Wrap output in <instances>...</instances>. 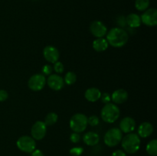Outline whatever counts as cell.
<instances>
[{"instance_id":"15","label":"cell","mask_w":157,"mask_h":156,"mask_svg":"<svg viewBox=\"0 0 157 156\" xmlns=\"http://www.w3.org/2000/svg\"><path fill=\"white\" fill-rule=\"evenodd\" d=\"M153 132V125L149 122H144L139 125L138 136L140 138H147Z\"/></svg>"},{"instance_id":"16","label":"cell","mask_w":157,"mask_h":156,"mask_svg":"<svg viewBox=\"0 0 157 156\" xmlns=\"http://www.w3.org/2000/svg\"><path fill=\"white\" fill-rule=\"evenodd\" d=\"M101 96V90L96 87H90L88 88L84 93V97L87 101L91 102H94L100 99Z\"/></svg>"},{"instance_id":"30","label":"cell","mask_w":157,"mask_h":156,"mask_svg":"<svg viewBox=\"0 0 157 156\" xmlns=\"http://www.w3.org/2000/svg\"><path fill=\"white\" fill-rule=\"evenodd\" d=\"M9 97V93L6 90H0V102H4Z\"/></svg>"},{"instance_id":"22","label":"cell","mask_w":157,"mask_h":156,"mask_svg":"<svg viewBox=\"0 0 157 156\" xmlns=\"http://www.w3.org/2000/svg\"><path fill=\"white\" fill-rule=\"evenodd\" d=\"M150 6V0H136L135 1V8L138 11L144 12Z\"/></svg>"},{"instance_id":"26","label":"cell","mask_w":157,"mask_h":156,"mask_svg":"<svg viewBox=\"0 0 157 156\" xmlns=\"http://www.w3.org/2000/svg\"><path fill=\"white\" fill-rule=\"evenodd\" d=\"M84 152V148L81 147H75L70 150V154L73 156H80Z\"/></svg>"},{"instance_id":"11","label":"cell","mask_w":157,"mask_h":156,"mask_svg":"<svg viewBox=\"0 0 157 156\" xmlns=\"http://www.w3.org/2000/svg\"><path fill=\"white\" fill-rule=\"evenodd\" d=\"M46 83L52 90H55V91L61 90L64 86V78L61 77L58 73L49 75L48 79L46 80Z\"/></svg>"},{"instance_id":"18","label":"cell","mask_w":157,"mask_h":156,"mask_svg":"<svg viewBox=\"0 0 157 156\" xmlns=\"http://www.w3.org/2000/svg\"><path fill=\"white\" fill-rule=\"evenodd\" d=\"M126 23L131 28H136L141 25L140 16L136 13H130L126 18Z\"/></svg>"},{"instance_id":"32","label":"cell","mask_w":157,"mask_h":156,"mask_svg":"<svg viewBox=\"0 0 157 156\" xmlns=\"http://www.w3.org/2000/svg\"><path fill=\"white\" fill-rule=\"evenodd\" d=\"M31 154H32L31 156H44L42 151H41V150L39 149H35Z\"/></svg>"},{"instance_id":"29","label":"cell","mask_w":157,"mask_h":156,"mask_svg":"<svg viewBox=\"0 0 157 156\" xmlns=\"http://www.w3.org/2000/svg\"><path fill=\"white\" fill-rule=\"evenodd\" d=\"M70 140L73 143H78L81 140V136L78 132H73L70 136Z\"/></svg>"},{"instance_id":"8","label":"cell","mask_w":157,"mask_h":156,"mask_svg":"<svg viewBox=\"0 0 157 156\" xmlns=\"http://www.w3.org/2000/svg\"><path fill=\"white\" fill-rule=\"evenodd\" d=\"M47 133V125L43 121H37L31 128V135L35 140H41L44 139Z\"/></svg>"},{"instance_id":"17","label":"cell","mask_w":157,"mask_h":156,"mask_svg":"<svg viewBox=\"0 0 157 156\" xmlns=\"http://www.w3.org/2000/svg\"><path fill=\"white\" fill-rule=\"evenodd\" d=\"M84 142L88 146H94L98 145L100 141V136L94 132H88L83 136Z\"/></svg>"},{"instance_id":"20","label":"cell","mask_w":157,"mask_h":156,"mask_svg":"<svg viewBox=\"0 0 157 156\" xmlns=\"http://www.w3.org/2000/svg\"><path fill=\"white\" fill-rule=\"evenodd\" d=\"M146 151L147 154H150V156H156L157 155V140L156 139H153L147 143V147H146Z\"/></svg>"},{"instance_id":"19","label":"cell","mask_w":157,"mask_h":156,"mask_svg":"<svg viewBox=\"0 0 157 156\" xmlns=\"http://www.w3.org/2000/svg\"><path fill=\"white\" fill-rule=\"evenodd\" d=\"M92 46H93L94 50H96V51L103 52L108 48L109 44L106 38H98L93 41Z\"/></svg>"},{"instance_id":"27","label":"cell","mask_w":157,"mask_h":156,"mask_svg":"<svg viewBox=\"0 0 157 156\" xmlns=\"http://www.w3.org/2000/svg\"><path fill=\"white\" fill-rule=\"evenodd\" d=\"M41 71H42L43 75H45V76H49V75L52 74L53 67H52L51 65H49V64H45V65L43 66L42 69H41Z\"/></svg>"},{"instance_id":"1","label":"cell","mask_w":157,"mask_h":156,"mask_svg":"<svg viewBox=\"0 0 157 156\" xmlns=\"http://www.w3.org/2000/svg\"><path fill=\"white\" fill-rule=\"evenodd\" d=\"M108 44L113 47H122L127 43L129 35L127 31L121 28H113L107 33Z\"/></svg>"},{"instance_id":"12","label":"cell","mask_w":157,"mask_h":156,"mask_svg":"<svg viewBox=\"0 0 157 156\" xmlns=\"http://www.w3.org/2000/svg\"><path fill=\"white\" fill-rule=\"evenodd\" d=\"M43 56L48 62L55 64L59 59L60 54L56 47L52 45H48L46 46L43 50Z\"/></svg>"},{"instance_id":"9","label":"cell","mask_w":157,"mask_h":156,"mask_svg":"<svg viewBox=\"0 0 157 156\" xmlns=\"http://www.w3.org/2000/svg\"><path fill=\"white\" fill-rule=\"evenodd\" d=\"M141 22L149 27H153L157 24V10L154 8L147 9L140 16Z\"/></svg>"},{"instance_id":"4","label":"cell","mask_w":157,"mask_h":156,"mask_svg":"<svg viewBox=\"0 0 157 156\" xmlns=\"http://www.w3.org/2000/svg\"><path fill=\"white\" fill-rule=\"evenodd\" d=\"M70 128L74 132H83L87 128V117L83 113H76L73 115L70 119Z\"/></svg>"},{"instance_id":"21","label":"cell","mask_w":157,"mask_h":156,"mask_svg":"<svg viewBox=\"0 0 157 156\" xmlns=\"http://www.w3.org/2000/svg\"><path fill=\"white\" fill-rule=\"evenodd\" d=\"M58 119V116L57 113H54V112H52V113H48L47 116L44 118V124L46 125H55L57 122Z\"/></svg>"},{"instance_id":"5","label":"cell","mask_w":157,"mask_h":156,"mask_svg":"<svg viewBox=\"0 0 157 156\" xmlns=\"http://www.w3.org/2000/svg\"><path fill=\"white\" fill-rule=\"evenodd\" d=\"M123 139V133L118 128H111L106 132L104 142L108 147H115L119 145Z\"/></svg>"},{"instance_id":"3","label":"cell","mask_w":157,"mask_h":156,"mask_svg":"<svg viewBox=\"0 0 157 156\" xmlns=\"http://www.w3.org/2000/svg\"><path fill=\"white\" fill-rule=\"evenodd\" d=\"M121 111L116 104L109 102L104 105L101 112V116L103 121L107 123H113L120 117Z\"/></svg>"},{"instance_id":"31","label":"cell","mask_w":157,"mask_h":156,"mask_svg":"<svg viewBox=\"0 0 157 156\" xmlns=\"http://www.w3.org/2000/svg\"><path fill=\"white\" fill-rule=\"evenodd\" d=\"M111 156H127V154L122 150H116L112 153Z\"/></svg>"},{"instance_id":"23","label":"cell","mask_w":157,"mask_h":156,"mask_svg":"<svg viewBox=\"0 0 157 156\" xmlns=\"http://www.w3.org/2000/svg\"><path fill=\"white\" fill-rule=\"evenodd\" d=\"M64 84H66L67 85H73V84H75L77 81L76 73L72 71L67 72L64 78Z\"/></svg>"},{"instance_id":"14","label":"cell","mask_w":157,"mask_h":156,"mask_svg":"<svg viewBox=\"0 0 157 156\" xmlns=\"http://www.w3.org/2000/svg\"><path fill=\"white\" fill-rule=\"evenodd\" d=\"M128 99V93L124 89L115 90L111 95V101L114 104H123Z\"/></svg>"},{"instance_id":"25","label":"cell","mask_w":157,"mask_h":156,"mask_svg":"<svg viewBox=\"0 0 157 156\" xmlns=\"http://www.w3.org/2000/svg\"><path fill=\"white\" fill-rule=\"evenodd\" d=\"M99 118L95 115H92L90 117L87 118V123L91 126H97L99 124Z\"/></svg>"},{"instance_id":"7","label":"cell","mask_w":157,"mask_h":156,"mask_svg":"<svg viewBox=\"0 0 157 156\" xmlns=\"http://www.w3.org/2000/svg\"><path fill=\"white\" fill-rule=\"evenodd\" d=\"M45 76L41 73H36V74L32 75L28 81V86L32 91H40L45 87Z\"/></svg>"},{"instance_id":"6","label":"cell","mask_w":157,"mask_h":156,"mask_svg":"<svg viewBox=\"0 0 157 156\" xmlns=\"http://www.w3.org/2000/svg\"><path fill=\"white\" fill-rule=\"evenodd\" d=\"M16 145L20 151L25 153H32L36 149V142L33 138L29 136H22L18 138Z\"/></svg>"},{"instance_id":"2","label":"cell","mask_w":157,"mask_h":156,"mask_svg":"<svg viewBox=\"0 0 157 156\" xmlns=\"http://www.w3.org/2000/svg\"><path fill=\"white\" fill-rule=\"evenodd\" d=\"M141 140L136 133H127L121 140V145L124 151L128 154H135L140 148Z\"/></svg>"},{"instance_id":"28","label":"cell","mask_w":157,"mask_h":156,"mask_svg":"<svg viewBox=\"0 0 157 156\" xmlns=\"http://www.w3.org/2000/svg\"><path fill=\"white\" fill-rule=\"evenodd\" d=\"M100 99H101L102 102H104V104H107L110 102V101H111V96L108 93H101V96Z\"/></svg>"},{"instance_id":"24","label":"cell","mask_w":157,"mask_h":156,"mask_svg":"<svg viewBox=\"0 0 157 156\" xmlns=\"http://www.w3.org/2000/svg\"><path fill=\"white\" fill-rule=\"evenodd\" d=\"M53 70L56 72L57 73H62L64 70V64H62L61 62L60 61H57L54 64L53 66Z\"/></svg>"},{"instance_id":"10","label":"cell","mask_w":157,"mask_h":156,"mask_svg":"<svg viewBox=\"0 0 157 156\" xmlns=\"http://www.w3.org/2000/svg\"><path fill=\"white\" fill-rule=\"evenodd\" d=\"M89 29L92 35L96 38H104L107 33V28L101 21H92L90 24Z\"/></svg>"},{"instance_id":"13","label":"cell","mask_w":157,"mask_h":156,"mask_svg":"<svg viewBox=\"0 0 157 156\" xmlns=\"http://www.w3.org/2000/svg\"><path fill=\"white\" fill-rule=\"evenodd\" d=\"M136 127V122L134 119L130 116L124 117V119H121L120 122V129L124 133H130L133 132V130Z\"/></svg>"}]
</instances>
